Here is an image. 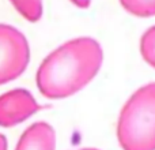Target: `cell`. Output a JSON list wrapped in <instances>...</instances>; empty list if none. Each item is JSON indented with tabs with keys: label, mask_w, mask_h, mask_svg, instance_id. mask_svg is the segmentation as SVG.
<instances>
[{
	"label": "cell",
	"mask_w": 155,
	"mask_h": 150,
	"mask_svg": "<svg viewBox=\"0 0 155 150\" xmlns=\"http://www.w3.org/2000/svg\"><path fill=\"white\" fill-rule=\"evenodd\" d=\"M140 53L144 62L155 68V25L143 33L140 38Z\"/></svg>",
	"instance_id": "obj_8"
},
{
	"label": "cell",
	"mask_w": 155,
	"mask_h": 150,
	"mask_svg": "<svg viewBox=\"0 0 155 150\" xmlns=\"http://www.w3.org/2000/svg\"><path fill=\"white\" fill-rule=\"evenodd\" d=\"M40 104L26 89H12L0 96V127H14L40 111Z\"/></svg>",
	"instance_id": "obj_4"
},
{
	"label": "cell",
	"mask_w": 155,
	"mask_h": 150,
	"mask_svg": "<svg viewBox=\"0 0 155 150\" xmlns=\"http://www.w3.org/2000/svg\"><path fill=\"white\" fill-rule=\"evenodd\" d=\"M102 62L104 51L97 40L91 37L70 40L42 60L35 75L37 87L49 100L67 98L95 78Z\"/></svg>",
	"instance_id": "obj_1"
},
{
	"label": "cell",
	"mask_w": 155,
	"mask_h": 150,
	"mask_svg": "<svg viewBox=\"0 0 155 150\" xmlns=\"http://www.w3.org/2000/svg\"><path fill=\"white\" fill-rule=\"evenodd\" d=\"M80 150H99V149H94V148H86V149H80Z\"/></svg>",
	"instance_id": "obj_11"
},
{
	"label": "cell",
	"mask_w": 155,
	"mask_h": 150,
	"mask_svg": "<svg viewBox=\"0 0 155 150\" xmlns=\"http://www.w3.org/2000/svg\"><path fill=\"white\" fill-rule=\"evenodd\" d=\"M16 11L29 22H38L42 18V0H10Z\"/></svg>",
	"instance_id": "obj_6"
},
{
	"label": "cell",
	"mask_w": 155,
	"mask_h": 150,
	"mask_svg": "<svg viewBox=\"0 0 155 150\" xmlns=\"http://www.w3.org/2000/svg\"><path fill=\"white\" fill-rule=\"evenodd\" d=\"M70 2L78 8H88L91 4V0H70Z\"/></svg>",
	"instance_id": "obj_9"
},
{
	"label": "cell",
	"mask_w": 155,
	"mask_h": 150,
	"mask_svg": "<svg viewBox=\"0 0 155 150\" xmlns=\"http://www.w3.org/2000/svg\"><path fill=\"white\" fill-rule=\"evenodd\" d=\"M117 139L123 150H155V82L137 89L125 102Z\"/></svg>",
	"instance_id": "obj_2"
},
{
	"label": "cell",
	"mask_w": 155,
	"mask_h": 150,
	"mask_svg": "<svg viewBox=\"0 0 155 150\" xmlns=\"http://www.w3.org/2000/svg\"><path fill=\"white\" fill-rule=\"evenodd\" d=\"M30 62L29 41L19 29L0 23V85L25 73Z\"/></svg>",
	"instance_id": "obj_3"
},
{
	"label": "cell",
	"mask_w": 155,
	"mask_h": 150,
	"mask_svg": "<svg viewBox=\"0 0 155 150\" xmlns=\"http://www.w3.org/2000/svg\"><path fill=\"white\" fill-rule=\"evenodd\" d=\"M56 132L53 127L45 121H37L25 130L15 150H54Z\"/></svg>",
	"instance_id": "obj_5"
},
{
	"label": "cell",
	"mask_w": 155,
	"mask_h": 150,
	"mask_svg": "<svg viewBox=\"0 0 155 150\" xmlns=\"http://www.w3.org/2000/svg\"><path fill=\"white\" fill-rule=\"evenodd\" d=\"M8 143H7V138L3 134H0V150H7Z\"/></svg>",
	"instance_id": "obj_10"
},
{
	"label": "cell",
	"mask_w": 155,
	"mask_h": 150,
	"mask_svg": "<svg viewBox=\"0 0 155 150\" xmlns=\"http://www.w3.org/2000/svg\"><path fill=\"white\" fill-rule=\"evenodd\" d=\"M127 12L140 18L155 16V0H120Z\"/></svg>",
	"instance_id": "obj_7"
}]
</instances>
